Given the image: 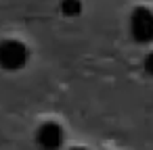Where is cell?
<instances>
[{
    "instance_id": "277c9868",
    "label": "cell",
    "mask_w": 153,
    "mask_h": 150,
    "mask_svg": "<svg viewBox=\"0 0 153 150\" xmlns=\"http://www.w3.org/2000/svg\"><path fill=\"white\" fill-rule=\"evenodd\" d=\"M61 13L65 17H78L82 13V2L80 0H63L61 2Z\"/></svg>"
},
{
    "instance_id": "8992f818",
    "label": "cell",
    "mask_w": 153,
    "mask_h": 150,
    "mask_svg": "<svg viewBox=\"0 0 153 150\" xmlns=\"http://www.w3.org/2000/svg\"><path fill=\"white\" fill-rule=\"evenodd\" d=\"M76 150H82V148H76Z\"/></svg>"
},
{
    "instance_id": "5b68a950",
    "label": "cell",
    "mask_w": 153,
    "mask_h": 150,
    "mask_svg": "<svg viewBox=\"0 0 153 150\" xmlns=\"http://www.w3.org/2000/svg\"><path fill=\"white\" fill-rule=\"evenodd\" d=\"M143 69H145V71H147L151 77H153V50H151V52L145 56V61H143Z\"/></svg>"
},
{
    "instance_id": "7a4b0ae2",
    "label": "cell",
    "mask_w": 153,
    "mask_h": 150,
    "mask_svg": "<svg viewBox=\"0 0 153 150\" xmlns=\"http://www.w3.org/2000/svg\"><path fill=\"white\" fill-rule=\"evenodd\" d=\"M130 34L138 44L153 42V13L147 7H136L130 15Z\"/></svg>"
},
{
    "instance_id": "6da1fadb",
    "label": "cell",
    "mask_w": 153,
    "mask_h": 150,
    "mask_svg": "<svg viewBox=\"0 0 153 150\" xmlns=\"http://www.w3.org/2000/svg\"><path fill=\"white\" fill-rule=\"evenodd\" d=\"M27 48L19 40H4L0 42V67L7 71L23 69L27 63Z\"/></svg>"
},
{
    "instance_id": "3957f363",
    "label": "cell",
    "mask_w": 153,
    "mask_h": 150,
    "mask_svg": "<svg viewBox=\"0 0 153 150\" xmlns=\"http://www.w3.org/2000/svg\"><path fill=\"white\" fill-rule=\"evenodd\" d=\"M61 140H63V131H61V127H59L57 123H44V125L38 129V142H40V146L46 148V150L57 148V146L61 144Z\"/></svg>"
}]
</instances>
